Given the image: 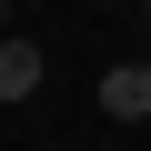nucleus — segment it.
Returning a JSON list of instances; mask_svg holds the SVG:
<instances>
[{
    "label": "nucleus",
    "mask_w": 151,
    "mask_h": 151,
    "mask_svg": "<svg viewBox=\"0 0 151 151\" xmlns=\"http://www.w3.org/2000/svg\"><path fill=\"white\" fill-rule=\"evenodd\" d=\"M40 81H50V50H40L30 30H0V111H20Z\"/></svg>",
    "instance_id": "nucleus-1"
},
{
    "label": "nucleus",
    "mask_w": 151,
    "mask_h": 151,
    "mask_svg": "<svg viewBox=\"0 0 151 151\" xmlns=\"http://www.w3.org/2000/svg\"><path fill=\"white\" fill-rule=\"evenodd\" d=\"M101 111H111V121H151V60L101 70Z\"/></svg>",
    "instance_id": "nucleus-2"
},
{
    "label": "nucleus",
    "mask_w": 151,
    "mask_h": 151,
    "mask_svg": "<svg viewBox=\"0 0 151 151\" xmlns=\"http://www.w3.org/2000/svg\"><path fill=\"white\" fill-rule=\"evenodd\" d=\"M141 30H151V0H141Z\"/></svg>",
    "instance_id": "nucleus-3"
},
{
    "label": "nucleus",
    "mask_w": 151,
    "mask_h": 151,
    "mask_svg": "<svg viewBox=\"0 0 151 151\" xmlns=\"http://www.w3.org/2000/svg\"><path fill=\"white\" fill-rule=\"evenodd\" d=\"M50 151H60V141H50Z\"/></svg>",
    "instance_id": "nucleus-4"
}]
</instances>
